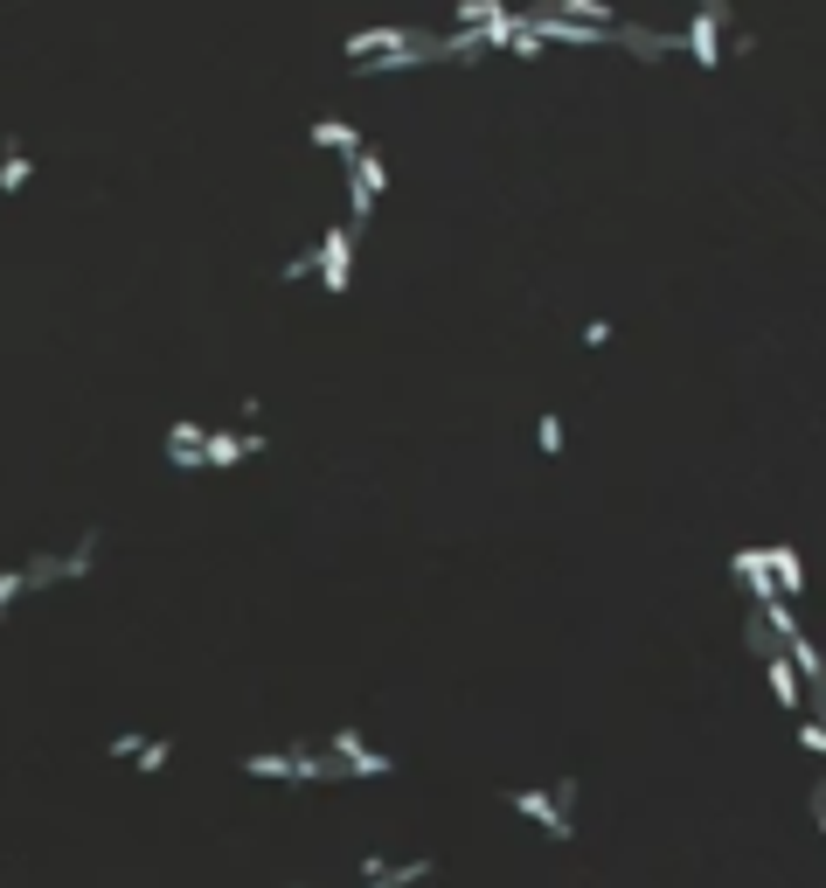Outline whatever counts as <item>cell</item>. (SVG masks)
I'll return each mask as SVG.
<instances>
[{
	"label": "cell",
	"mask_w": 826,
	"mask_h": 888,
	"mask_svg": "<svg viewBox=\"0 0 826 888\" xmlns=\"http://www.w3.org/2000/svg\"><path fill=\"white\" fill-rule=\"evenodd\" d=\"M382 188H390V167H382V153L375 146H361L354 153V161H348V229H354V237H361V229H369V216H375V195Z\"/></svg>",
	"instance_id": "1"
},
{
	"label": "cell",
	"mask_w": 826,
	"mask_h": 888,
	"mask_svg": "<svg viewBox=\"0 0 826 888\" xmlns=\"http://www.w3.org/2000/svg\"><path fill=\"white\" fill-rule=\"evenodd\" d=\"M354 244H361V237H354L348 223H327V229H320V244H313V265H320V285H327L333 299H341L348 285H354Z\"/></svg>",
	"instance_id": "2"
},
{
	"label": "cell",
	"mask_w": 826,
	"mask_h": 888,
	"mask_svg": "<svg viewBox=\"0 0 826 888\" xmlns=\"http://www.w3.org/2000/svg\"><path fill=\"white\" fill-rule=\"evenodd\" d=\"M265 452V431H202V473H229Z\"/></svg>",
	"instance_id": "3"
},
{
	"label": "cell",
	"mask_w": 826,
	"mask_h": 888,
	"mask_svg": "<svg viewBox=\"0 0 826 888\" xmlns=\"http://www.w3.org/2000/svg\"><path fill=\"white\" fill-rule=\"evenodd\" d=\"M507 813H522L528 826H541L549 840H570V805H556V792H500Z\"/></svg>",
	"instance_id": "4"
},
{
	"label": "cell",
	"mask_w": 826,
	"mask_h": 888,
	"mask_svg": "<svg viewBox=\"0 0 826 888\" xmlns=\"http://www.w3.org/2000/svg\"><path fill=\"white\" fill-rule=\"evenodd\" d=\"M764 681H771V701H778V709L785 715H819V701L806 694V688H798V673H792V660H785V652H764Z\"/></svg>",
	"instance_id": "5"
},
{
	"label": "cell",
	"mask_w": 826,
	"mask_h": 888,
	"mask_svg": "<svg viewBox=\"0 0 826 888\" xmlns=\"http://www.w3.org/2000/svg\"><path fill=\"white\" fill-rule=\"evenodd\" d=\"M764 569H771V590L785 597V605H798V597H806V556H798V548H764Z\"/></svg>",
	"instance_id": "6"
},
{
	"label": "cell",
	"mask_w": 826,
	"mask_h": 888,
	"mask_svg": "<svg viewBox=\"0 0 826 888\" xmlns=\"http://www.w3.org/2000/svg\"><path fill=\"white\" fill-rule=\"evenodd\" d=\"M424 29H354L348 42H341V56L348 63H369V56H390V49H403V42H417Z\"/></svg>",
	"instance_id": "7"
},
{
	"label": "cell",
	"mask_w": 826,
	"mask_h": 888,
	"mask_svg": "<svg viewBox=\"0 0 826 888\" xmlns=\"http://www.w3.org/2000/svg\"><path fill=\"white\" fill-rule=\"evenodd\" d=\"M674 49H688V56L702 63V70H722V29H715L709 14H694L688 29H674Z\"/></svg>",
	"instance_id": "8"
},
{
	"label": "cell",
	"mask_w": 826,
	"mask_h": 888,
	"mask_svg": "<svg viewBox=\"0 0 826 888\" xmlns=\"http://www.w3.org/2000/svg\"><path fill=\"white\" fill-rule=\"evenodd\" d=\"M611 42H618V49H632L639 63L674 56V29H660V35H653V29H632V21H618V29H611Z\"/></svg>",
	"instance_id": "9"
},
{
	"label": "cell",
	"mask_w": 826,
	"mask_h": 888,
	"mask_svg": "<svg viewBox=\"0 0 826 888\" xmlns=\"http://www.w3.org/2000/svg\"><path fill=\"white\" fill-rule=\"evenodd\" d=\"M35 180V161H29V140H0V195H21Z\"/></svg>",
	"instance_id": "10"
},
{
	"label": "cell",
	"mask_w": 826,
	"mask_h": 888,
	"mask_svg": "<svg viewBox=\"0 0 826 888\" xmlns=\"http://www.w3.org/2000/svg\"><path fill=\"white\" fill-rule=\"evenodd\" d=\"M306 140H313L320 153H341V167H348L354 153H361V133H354L348 118H313V133H306Z\"/></svg>",
	"instance_id": "11"
},
{
	"label": "cell",
	"mask_w": 826,
	"mask_h": 888,
	"mask_svg": "<svg viewBox=\"0 0 826 888\" xmlns=\"http://www.w3.org/2000/svg\"><path fill=\"white\" fill-rule=\"evenodd\" d=\"M549 14H562V21H577V29H618V14L605 8V0H541Z\"/></svg>",
	"instance_id": "12"
},
{
	"label": "cell",
	"mask_w": 826,
	"mask_h": 888,
	"mask_svg": "<svg viewBox=\"0 0 826 888\" xmlns=\"http://www.w3.org/2000/svg\"><path fill=\"white\" fill-rule=\"evenodd\" d=\"M500 14H507V0H458V8H452V29H494Z\"/></svg>",
	"instance_id": "13"
},
{
	"label": "cell",
	"mask_w": 826,
	"mask_h": 888,
	"mask_svg": "<svg viewBox=\"0 0 826 888\" xmlns=\"http://www.w3.org/2000/svg\"><path fill=\"white\" fill-rule=\"evenodd\" d=\"M91 569H97V528H84V535H76V548L63 556V584H84Z\"/></svg>",
	"instance_id": "14"
},
{
	"label": "cell",
	"mask_w": 826,
	"mask_h": 888,
	"mask_svg": "<svg viewBox=\"0 0 826 888\" xmlns=\"http://www.w3.org/2000/svg\"><path fill=\"white\" fill-rule=\"evenodd\" d=\"M244 777H299V750H265V756H244Z\"/></svg>",
	"instance_id": "15"
},
{
	"label": "cell",
	"mask_w": 826,
	"mask_h": 888,
	"mask_svg": "<svg viewBox=\"0 0 826 888\" xmlns=\"http://www.w3.org/2000/svg\"><path fill=\"white\" fill-rule=\"evenodd\" d=\"M21 577H29V590H56L63 584V556H29V562H21Z\"/></svg>",
	"instance_id": "16"
},
{
	"label": "cell",
	"mask_w": 826,
	"mask_h": 888,
	"mask_svg": "<svg viewBox=\"0 0 826 888\" xmlns=\"http://www.w3.org/2000/svg\"><path fill=\"white\" fill-rule=\"evenodd\" d=\"M327 756H333V764H354V756H369V736H361L354 722H348V729H333V743H327Z\"/></svg>",
	"instance_id": "17"
},
{
	"label": "cell",
	"mask_w": 826,
	"mask_h": 888,
	"mask_svg": "<svg viewBox=\"0 0 826 888\" xmlns=\"http://www.w3.org/2000/svg\"><path fill=\"white\" fill-rule=\"evenodd\" d=\"M535 444H541V458H562V416H556V410H541Z\"/></svg>",
	"instance_id": "18"
},
{
	"label": "cell",
	"mask_w": 826,
	"mask_h": 888,
	"mask_svg": "<svg viewBox=\"0 0 826 888\" xmlns=\"http://www.w3.org/2000/svg\"><path fill=\"white\" fill-rule=\"evenodd\" d=\"M167 756H174V743H167V736H146V743L133 750V764H140V771H167Z\"/></svg>",
	"instance_id": "19"
},
{
	"label": "cell",
	"mask_w": 826,
	"mask_h": 888,
	"mask_svg": "<svg viewBox=\"0 0 826 888\" xmlns=\"http://www.w3.org/2000/svg\"><path fill=\"white\" fill-rule=\"evenodd\" d=\"M798 750H806V756H826V729H819V715H813V709L798 715Z\"/></svg>",
	"instance_id": "20"
},
{
	"label": "cell",
	"mask_w": 826,
	"mask_h": 888,
	"mask_svg": "<svg viewBox=\"0 0 826 888\" xmlns=\"http://www.w3.org/2000/svg\"><path fill=\"white\" fill-rule=\"evenodd\" d=\"M21 597H29V577H21V569H0V611L21 605Z\"/></svg>",
	"instance_id": "21"
},
{
	"label": "cell",
	"mask_w": 826,
	"mask_h": 888,
	"mask_svg": "<svg viewBox=\"0 0 826 888\" xmlns=\"http://www.w3.org/2000/svg\"><path fill=\"white\" fill-rule=\"evenodd\" d=\"M202 431H209V424H195V416H180V424L167 431V452H180V444H202Z\"/></svg>",
	"instance_id": "22"
},
{
	"label": "cell",
	"mask_w": 826,
	"mask_h": 888,
	"mask_svg": "<svg viewBox=\"0 0 826 888\" xmlns=\"http://www.w3.org/2000/svg\"><path fill=\"white\" fill-rule=\"evenodd\" d=\"M354 868H361V881H382V875H390V868H396V860H390V854H361V860H354Z\"/></svg>",
	"instance_id": "23"
},
{
	"label": "cell",
	"mask_w": 826,
	"mask_h": 888,
	"mask_svg": "<svg viewBox=\"0 0 826 888\" xmlns=\"http://www.w3.org/2000/svg\"><path fill=\"white\" fill-rule=\"evenodd\" d=\"M507 49H514V56H522V63H535V56H541V42H535L528 29H514V35H507Z\"/></svg>",
	"instance_id": "24"
},
{
	"label": "cell",
	"mask_w": 826,
	"mask_h": 888,
	"mask_svg": "<svg viewBox=\"0 0 826 888\" xmlns=\"http://www.w3.org/2000/svg\"><path fill=\"white\" fill-rule=\"evenodd\" d=\"M278 278H286V285H299V278H320V265H313V250H306V257H292V265L278 271Z\"/></svg>",
	"instance_id": "25"
},
{
	"label": "cell",
	"mask_w": 826,
	"mask_h": 888,
	"mask_svg": "<svg viewBox=\"0 0 826 888\" xmlns=\"http://www.w3.org/2000/svg\"><path fill=\"white\" fill-rule=\"evenodd\" d=\"M702 14L715 21V29H736V14H730V0H702Z\"/></svg>",
	"instance_id": "26"
},
{
	"label": "cell",
	"mask_w": 826,
	"mask_h": 888,
	"mask_svg": "<svg viewBox=\"0 0 826 888\" xmlns=\"http://www.w3.org/2000/svg\"><path fill=\"white\" fill-rule=\"evenodd\" d=\"M584 348H611V320H590L584 327Z\"/></svg>",
	"instance_id": "27"
},
{
	"label": "cell",
	"mask_w": 826,
	"mask_h": 888,
	"mask_svg": "<svg viewBox=\"0 0 826 888\" xmlns=\"http://www.w3.org/2000/svg\"><path fill=\"white\" fill-rule=\"evenodd\" d=\"M146 736H112V764H133V750H140Z\"/></svg>",
	"instance_id": "28"
},
{
	"label": "cell",
	"mask_w": 826,
	"mask_h": 888,
	"mask_svg": "<svg viewBox=\"0 0 826 888\" xmlns=\"http://www.w3.org/2000/svg\"><path fill=\"white\" fill-rule=\"evenodd\" d=\"M292 888H306V881H292Z\"/></svg>",
	"instance_id": "29"
}]
</instances>
